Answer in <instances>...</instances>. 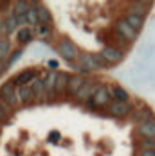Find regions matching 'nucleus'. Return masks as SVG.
Returning <instances> with one entry per match:
<instances>
[{
  "label": "nucleus",
  "mask_w": 155,
  "mask_h": 156,
  "mask_svg": "<svg viewBox=\"0 0 155 156\" xmlns=\"http://www.w3.org/2000/svg\"><path fill=\"white\" fill-rule=\"evenodd\" d=\"M137 135L141 138H155V119L137 124Z\"/></svg>",
  "instance_id": "12"
},
{
  "label": "nucleus",
  "mask_w": 155,
  "mask_h": 156,
  "mask_svg": "<svg viewBox=\"0 0 155 156\" xmlns=\"http://www.w3.org/2000/svg\"><path fill=\"white\" fill-rule=\"evenodd\" d=\"M29 7H31V2H24V0H16L15 4H13V15L16 18H22V16L27 15V11H29Z\"/></svg>",
  "instance_id": "17"
},
{
  "label": "nucleus",
  "mask_w": 155,
  "mask_h": 156,
  "mask_svg": "<svg viewBox=\"0 0 155 156\" xmlns=\"http://www.w3.org/2000/svg\"><path fill=\"white\" fill-rule=\"evenodd\" d=\"M0 99H4L11 108H15V106L20 104L18 102V94H16V86L13 81H7V83H4L0 86Z\"/></svg>",
  "instance_id": "4"
},
{
  "label": "nucleus",
  "mask_w": 155,
  "mask_h": 156,
  "mask_svg": "<svg viewBox=\"0 0 155 156\" xmlns=\"http://www.w3.org/2000/svg\"><path fill=\"white\" fill-rule=\"evenodd\" d=\"M70 81V76L67 72H56V95L67 94V84Z\"/></svg>",
  "instance_id": "15"
},
{
  "label": "nucleus",
  "mask_w": 155,
  "mask_h": 156,
  "mask_svg": "<svg viewBox=\"0 0 155 156\" xmlns=\"http://www.w3.org/2000/svg\"><path fill=\"white\" fill-rule=\"evenodd\" d=\"M32 94H34V101L36 102H43V97H47L45 94V84H43V77H36L31 83Z\"/></svg>",
  "instance_id": "14"
},
{
  "label": "nucleus",
  "mask_w": 155,
  "mask_h": 156,
  "mask_svg": "<svg viewBox=\"0 0 155 156\" xmlns=\"http://www.w3.org/2000/svg\"><path fill=\"white\" fill-rule=\"evenodd\" d=\"M60 136H62V135H60L58 131H51V135H49V142H51V144H56V142H60Z\"/></svg>",
  "instance_id": "30"
},
{
  "label": "nucleus",
  "mask_w": 155,
  "mask_h": 156,
  "mask_svg": "<svg viewBox=\"0 0 155 156\" xmlns=\"http://www.w3.org/2000/svg\"><path fill=\"white\" fill-rule=\"evenodd\" d=\"M36 11H38V25H49L52 16H51V11L47 9L45 5H36Z\"/></svg>",
  "instance_id": "20"
},
{
  "label": "nucleus",
  "mask_w": 155,
  "mask_h": 156,
  "mask_svg": "<svg viewBox=\"0 0 155 156\" xmlns=\"http://www.w3.org/2000/svg\"><path fill=\"white\" fill-rule=\"evenodd\" d=\"M56 50H58V54L62 56L65 61L69 63H76L79 59V56H81V52H79V48L78 45L72 41V40H69V38H62V40H58V43H56Z\"/></svg>",
  "instance_id": "2"
},
{
  "label": "nucleus",
  "mask_w": 155,
  "mask_h": 156,
  "mask_svg": "<svg viewBox=\"0 0 155 156\" xmlns=\"http://www.w3.org/2000/svg\"><path fill=\"white\" fill-rule=\"evenodd\" d=\"M124 20L128 22V25H130L134 31H137V32H139L141 29H142V25H144V18L134 15V13H128V15L124 16Z\"/></svg>",
  "instance_id": "18"
},
{
  "label": "nucleus",
  "mask_w": 155,
  "mask_h": 156,
  "mask_svg": "<svg viewBox=\"0 0 155 156\" xmlns=\"http://www.w3.org/2000/svg\"><path fill=\"white\" fill-rule=\"evenodd\" d=\"M36 32H38V36H40L42 40H45V38H49V34H51V27H49V25H42V23H40V25L36 27Z\"/></svg>",
  "instance_id": "28"
},
{
  "label": "nucleus",
  "mask_w": 155,
  "mask_h": 156,
  "mask_svg": "<svg viewBox=\"0 0 155 156\" xmlns=\"http://www.w3.org/2000/svg\"><path fill=\"white\" fill-rule=\"evenodd\" d=\"M99 54L103 56V59H105V61L108 63V66H110V65H117V63H121V61H123V58H124L123 48L114 47V45H107V47H103Z\"/></svg>",
  "instance_id": "5"
},
{
  "label": "nucleus",
  "mask_w": 155,
  "mask_h": 156,
  "mask_svg": "<svg viewBox=\"0 0 155 156\" xmlns=\"http://www.w3.org/2000/svg\"><path fill=\"white\" fill-rule=\"evenodd\" d=\"M137 147H139V151H146V149L155 151V138H141L137 142Z\"/></svg>",
  "instance_id": "23"
},
{
  "label": "nucleus",
  "mask_w": 155,
  "mask_h": 156,
  "mask_svg": "<svg viewBox=\"0 0 155 156\" xmlns=\"http://www.w3.org/2000/svg\"><path fill=\"white\" fill-rule=\"evenodd\" d=\"M97 88H99V83H96V81H87V83L81 86V90L78 92L76 99L81 101V102H90Z\"/></svg>",
  "instance_id": "7"
},
{
  "label": "nucleus",
  "mask_w": 155,
  "mask_h": 156,
  "mask_svg": "<svg viewBox=\"0 0 155 156\" xmlns=\"http://www.w3.org/2000/svg\"><path fill=\"white\" fill-rule=\"evenodd\" d=\"M6 23H7V31H9V34H11L13 31H16V29H18V25H20V23H18L16 16L13 15V11L7 15V18H6Z\"/></svg>",
  "instance_id": "26"
},
{
  "label": "nucleus",
  "mask_w": 155,
  "mask_h": 156,
  "mask_svg": "<svg viewBox=\"0 0 155 156\" xmlns=\"http://www.w3.org/2000/svg\"><path fill=\"white\" fill-rule=\"evenodd\" d=\"M0 108L4 109V111H6L7 115H13V108H11V106H9V104H7V102L4 101V99H0Z\"/></svg>",
  "instance_id": "29"
},
{
  "label": "nucleus",
  "mask_w": 155,
  "mask_h": 156,
  "mask_svg": "<svg viewBox=\"0 0 155 156\" xmlns=\"http://www.w3.org/2000/svg\"><path fill=\"white\" fill-rule=\"evenodd\" d=\"M49 66H51V70H56V68H58V61H56V59H51V61H49Z\"/></svg>",
  "instance_id": "34"
},
{
  "label": "nucleus",
  "mask_w": 155,
  "mask_h": 156,
  "mask_svg": "<svg viewBox=\"0 0 155 156\" xmlns=\"http://www.w3.org/2000/svg\"><path fill=\"white\" fill-rule=\"evenodd\" d=\"M114 31H115L117 36H121L123 40H126L128 43H130V41H134V40L137 38V31H134V29L128 25V22H126L124 18H121V20H117V22H115Z\"/></svg>",
  "instance_id": "6"
},
{
  "label": "nucleus",
  "mask_w": 155,
  "mask_h": 156,
  "mask_svg": "<svg viewBox=\"0 0 155 156\" xmlns=\"http://www.w3.org/2000/svg\"><path fill=\"white\" fill-rule=\"evenodd\" d=\"M108 111L115 119H124V117H128L132 113V106H130V102H115V101H112L108 106Z\"/></svg>",
  "instance_id": "8"
},
{
  "label": "nucleus",
  "mask_w": 155,
  "mask_h": 156,
  "mask_svg": "<svg viewBox=\"0 0 155 156\" xmlns=\"http://www.w3.org/2000/svg\"><path fill=\"white\" fill-rule=\"evenodd\" d=\"M2 40H4V38H2V34H0V41H2Z\"/></svg>",
  "instance_id": "36"
},
{
  "label": "nucleus",
  "mask_w": 155,
  "mask_h": 156,
  "mask_svg": "<svg viewBox=\"0 0 155 156\" xmlns=\"http://www.w3.org/2000/svg\"><path fill=\"white\" fill-rule=\"evenodd\" d=\"M85 83H87V81H85V77H83L81 74L70 76V81H69V84H67V95H69V97H70V95L76 97L78 92L81 90V86H83Z\"/></svg>",
  "instance_id": "11"
},
{
  "label": "nucleus",
  "mask_w": 155,
  "mask_h": 156,
  "mask_svg": "<svg viewBox=\"0 0 155 156\" xmlns=\"http://www.w3.org/2000/svg\"><path fill=\"white\" fill-rule=\"evenodd\" d=\"M36 5H38V4L31 2V7H29V11H27V15H25L27 25H38V11H36Z\"/></svg>",
  "instance_id": "22"
},
{
  "label": "nucleus",
  "mask_w": 155,
  "mask_h": 156,
  "mask_svg": "<svg viewBox=\"0 0 155 156\" xmlns=\"http://www.w3.org/2000/svg\"><path fill=\"white\" fill-rule=\"evenodd\" d=\"M108 66V63L103 59V56L97 52V54H89V52H85V54H81L79 56V59H78V70H79V74H89V72H92V70H103V68H107Z\"/></svg>",
  "instance_id": "1"
},
{
  "label": "nucleus",
  "mask_w": 155,
  "mask_h": 156,
  "mask_svg": "<svg viewBox=\"0 0 155 156\" xmlns=\"http://www.w3.org/2000/svg\"><path fill=\"white\" fill-rule=\"evenodd\" d=\"M16 94H18V102H20V104H24V106H29V104L34 102V94H32L31 84L16 88Z\"/></svg>",
  "instance_id": "10"
},
{
  "label": "nucleus",
  "mask_w": 155,
  "mask_h": 156,
  "mask_svg": "<svg viewBox=\"0 0 155 156\" xmlns=\"http://www.w3.org/2000/svg\"><path fill=\"white\" fill-rule=\"evenodd\" d=\"M9 117H11V115H7V113H6L4 109L0 108V124H6V122L9 120Z\"/></svg>",
  "instance_id": "31"
},
{
  "label": "nucleus",
  "mask_w": 155,
  "mask_h": 156,
  "mask_svg": "<svg viewBox=\"0 0 155 156\" xmlns=\"http://www.w3.org/2000/svg\"><path fill=\"white\" fill-rule=\"evenodd\" d=\"M110 94H112V101H115V102H130V94L119 84L112 86Z\"/></svg>",
  "instance_id": "16"
},
{
  "label": "nucleus",
  "mask_w": 155,
  "mask_h": 156,
  "mask_svg": "<svg viewBox=\"0 0 155 156\" xmlns=\"http://www.w3.org/2000/svg\"><path fill=\"white\" fill-rule=\"evenodd\" d=\"M137 156H155V151H150V149H146V151H137Z\"/></svg>",
  "instance_id": "33"
},
{
  "label": "nucleus",
  "mask_w": 155,
  "mask_h": 156,
  "mask_svg": "<svg viewBox=\"0 0 155 156\" xmlns=\"http://www.w3.org/2000/svg\"><path fill=\"white\" fill-rule=\"evenodd\" d=\"M43 84H45L47 97L56 95V70H47L43 76Z\"/></svg>",
  "instance_id": "13"
},
{
  "label": "nucleus",
  "mask_w": 155,
  "mask_h": 156,
  "mask_svg": "<svg viewBox=\"0 0 155 156\" xmlns=\"http://www.w3.org/2000/svg\"><path fill=\"white\" fill-rule=\"evenodd\" d=\"M36 77H38L36 70H34V68H29V70H22L20 74H16L11 81L15 83L16 88H20V86H27V84H31Z\"/></svg>",
  "instance_id": "9"
},
{
  "label": "nucleus",
  "mask_w": 155,
  "mask_h": 156,
  "mask_svg": "<svg viewBox=\"0 0 155 156\" xmlns=\"http://www.w3.org/2000/svg\"><path fill=\"white\" fill-rule=\"evenodd\" d=\"M20 56H22V48H16L15 52H13L9 58H7V61H6V66H7V68H9V66H13V65H15V63L20 59Z\"/></svg>",
  "instance_id": "27"
},
{
  "label": "nucleus",
  "mask_w": 155,
  "mask_h": 156,
  "mask_svg": "<svg viewBox=\"0 0 155 156\" xmlns=\"http://www.w3.org/2000/svg\"><path fill=\"white\" fill-rule=\"evenodd\" d=\"M146 9H148V4H142V2H137V4H134V5H132L130 13H134V15L142 16V18H144V15H146Z\"/></svg>",
  "instance_id": "25"
},
{
  "label": "nucleus",
  "mask_w": 155,
  "mask_h": 156,
  "mask_svg": "<svg viewBox=\"0 0 155 156\" xmlns=\"http://www.w3.org/2000/svg\"><path fill=\"white\" fill-rule=\"evenodd\" d=\"M9 56H11V45H9L7 40H2L0 41V61L7 59Z\"/></svg>",
  "instance_id": "24"
},
{
  "label": "nucleus",
  "mask_w": 155,
  "mask_h": 156,
  "mask_svg": "<svg viewBox=\"0 0 155 156\" xmlns=\"http://www.w3.org/2000/svg\"><path fill=\"white\" fill-rule=\"evenodd\" d=\"M153 113H152V109L150 108H142V109H137L135 113H134V120L141 124V122H146V120H153Z\"/></svg>",
  "instance_id": "19"
},
{
  "label": "nucleus",
  "mask_w": 155,
  "mask_h": 156,
  "mask_svg": "<svg viewBox=\"0 0 155 156\" xmlns=\"http://www.w3.org/2000/svg\"><path fill=\"white\" fill-rule=\"evenodd\" d=\"M16 40H18L22 45L29 43V41L32 40V31L29 29V27H22V29L18 31V34H16Z\"/></svg>",
  "instance_id": "21"
},
{
  "label": "nucleus",
  "mask_w": 155,
  "mask_h": 156,
  "mask_svg": "<svg viewBox=\"0 0 155 156\" xmlns=\"http://www.w3.org/2000/svg\"><path fill=\"white\" fill-rule=\"evenodd\" d=\"M112 102V94H110V88L107 84H99V88L96 90L92 101L89 102V106L92 108H103V106H110Z\"/></svg>",
  "instance_id": "3"
},
{
  "label": "nucleus",
  "mask_w": 155,
  "mask_h": 156,
  "mask_svg": "<svg viewBox=\"0 0 155 156\" xmlns=\"http://www.w3.org/2000/svg\"><path fill=\"white\" fill-rule=\"evenodd\" d=\"M0 34H9V31H7V23H6V20H0Z\"/></svg>",
  "instance_id": "32"
},
{
  "label": "nucleus",
  "mask_w": 155,
  "mask_h": 156,
  "mask_svg": "<svg viewBox=\"0 0 155 156\" xmlns=\"http://www.w3.org/2000/svg\"><path fill=\"white\" fill-rule=\"evenodd\" d=\"M6 70H7V66H6V61H0V76H2Z\"/></svg>",
  "instance_id": "35"
}]
</instances>
